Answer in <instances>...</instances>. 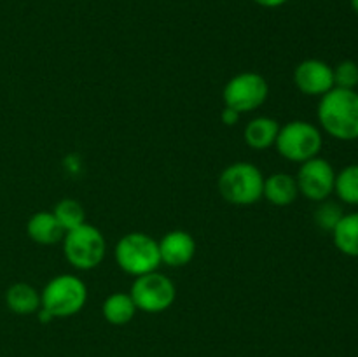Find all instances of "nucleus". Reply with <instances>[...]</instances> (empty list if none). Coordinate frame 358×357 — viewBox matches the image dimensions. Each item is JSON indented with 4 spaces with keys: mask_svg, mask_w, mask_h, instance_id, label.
<instances>
[{
    "mask_svg": "<svg viewBox=\"0 0 358 357\" xmlns=\"http://www.w3.org/2000/svg\"><path fill=\"white\" fill-rule=\"evenodd\" d=\"M136 304L129 293H114L101 304V315L112 326H126L135 318Z\"/></svg>",
    "mask_w": 358,
    "mask_h": 357,
    "instance_id": "dca6fc26",
    "label": "nucleus"
},
{
    "mask_svg": "<svg viewBox=\"0 0 358 357\" xmlns=\"http://www.w3.org/2000/svg\"><path fill=\"white\" fill-rule=\"evenodd\" d=\"M299 196V188L294 175L278 172L264 177V189H262V198L268 200L275 206H289Z\"/></svg>",
    "mask_w": 358,
    "mask_h": 357,
    "instance_id": "f8f14e48",
    "label": "nucleus"
},
{
    "mask_svg": "<svg viewBox=\"0 0 358 357\" xmlns=\"http://www.w3.org/2000/svg\"><path fill=\"white\" fill-rule=\"evenodd\" d=\"M63 254L66 261L77 270H93L103 262L107 254V241L103 233L93 224H80L66 231L63 237Z\"/></svg>",
    "mask_w": 358,
    "mask_h": 357,
    "instance_id": "423d86ee",
    "label": "nucleus"
},
{
    "mask_svg": "<svg viewBox=\"0 0 358 357\" xmlns=\"http://www.w3.org/2000/svg\"><path fill=\"white\" fill-rule=\"evenodd\" d=\"M240 118H241L240 112L233 111V108H229V107H224L222 114H220V119H222V122H226L227 126L236 125V122L240 121Z\"/></svg>",
    "mask_w": 358,
    "mask_h": 357,
    "instance_id": "4be33fe9",
    "label": "nucleus"
},
{
    "mask_svg": "<svg viewBox=\"0 0 358 357\" xmlns=\"http://www.w3.org/2000/svg\"><path fill=\"white\" fill-rule=\"evenodd\" d=\"M299 195L310 202L320 203L331 198L334 192L336 170L325 158H311V160L301 163L299 172L296 175Z\"/></svg>",
    "mask_w": 358,
    "mask_h": 357,
    "instance_id": "1a4fd4ad",
    "label": "nucleus"
},
{
    "mask_svg": "<svg viewBox=\"0 0 358 357\" xmlns=\"http://www.w3.org/2000/svg\"><path fill=\"white\" fill-rule=\"evenodd\" d=\"M27 233L35 244L38 245H52L58 244L65 237V230L59 226L55 214L48 210L35 212L27 223Z\"/></svg>",
    "mask_w": 358,
    "mask_h": 357,
    "instance_id": "4468645a",
    "label": "nucleus"
},
{
    "mask_svg": "<svg viewBox=\"0 0 358 357\" xmlns=\"http://www.w3.org/2000/svg\"><path fill=\"white\" fill-rule=\"evenodd\" d=\"M220 196L234 206H248L262 200L264 174L248 161L231 163L220 172L217 181Z\"/></svg>",
    "mask_w": 358,
    "mask_h": 357,
    "instance_id": "f03ea898",
    "label": "nucleus"
},
{
    "mask_svg": "<svg viewBox=\"0 0 358 357\" xmlns=\"http://www.w3.org/2000/svg\"><path fill=\"white\" fill-rule=\"evenodd\" d=\"M114 259L119 268L128 275H145L159 268V245L150 234L133 231L119 238L114 247Z\"/></svg>",
    "mask_w": 358,
    "mask_h": 357,
    "instance_id": "20e7f679",
    "label": "nucleus"
},
{
    "mask_svg": "<svg viewBox=\"0 0 358 357\" xmlns=\"http://www.w3.org/2000/svg\"><path fill=\"white\" fill-rule=\"evenodd\" d=\"M294 84L306 97H324L334 88L332 66L324 59H304L294 70Z\"/></svg>",
    "mask_w": 358,
    "mask_h": 357,
    "instance_id": "9d476101",
    "label": "nucleus"
},
{
    "mask_svg": "<svg viewBox=\"0 0 358 357\" xmlns=\"http://www.w3.org/2000/svg\"><path fill=\"white\" fill-rule=\"evenodd\" d=\"M350 2H352V7H353V10H355V13L358 14V0H350Z\"/></svg>",
    "mask_w": 358,
    "mask_h": 357,
    "instance_id": "b1692460",
    "label": "nucleus"
},
{
    "mask_svg": "<svg viewBox=\"0 0 358 357\" xmlns=\"http://www.w3.org/2000/svg\"><path fill=\"white\" fill-rule=\"evenodd\" d=\"M254 2H257L259 6L262 7H269V9H273V7L283 6V4H287L289 0H254Z\"/></svg>",
    "mask_w": 358,
    "mask_h": 357,
    "instance_id": "5701e85b",
    "label": "nucleus"
},
{
    "mask_svg": "<svg viewBox=\"0 0 358 357\" xmlns=\"http://www.w3.org/2000/svg\"><path fill=\"white\" fill-rule=\"evenodd\" d=\"M322 132L341 142L358 140V91L332 88L320 97L317 108Z\"/></svg>",
    "mask_w": 358,
    "mask_h": 357,
    "instance_id": "f257e3e1",
    "label": "nucleus"
},
{
    "mask_svg": "<svg viewBox=\"0 0 358 357\" xmlns=\"http://www.w3.org/2000/svg\"><path fill=\"white\" fill-rule=\"evenodd\" d=\"M161 265L170 268H182L187 266L196 255V240L189 231L173 230L168 231L159 241Z\"/></svg>",
    "mask_w": 358,
    "mask_h": 357,
    "instance_id": "9b49d317",
    "label": "nucleus"
},
{
    "mask_svg": "<svg viewBox=\"0 0 358 357\" xmlns=\"http://www.w3.org/2000/svg\"><path fill=\"white\" fill-rule=\"evenodd\" d=\"M6 304L16 315H31L41 308V293L31 284L16 282L6 290Z\"/></svg>",
    "mask_w": 358,
    "mask_h": 357,
    "instance_id": "2eb2a0df",
    "label": "nucleus"
},
{
    "mask_svg": "<svg viewBox=\"0 0 358 357\" xmlns=\"http://www.w3.org/2000/svg\"><path fill=\"white\" fill-rule=\"evenodd\" d=\"M334 74V88L343 90H357L358 86V63L353 59H343L332 66Z\"/></svg>",
    "mask_w": 358,
    "mask_h": 357,
    "instance_id": "412c9836",
    "label": "nucleus"
},
{
    "mask_svg": "<svg viewBox=\"0 0 358 357\" xmlns=\"http://www.w3.org/2000/svg\"><path fill=\"white\" fill-rule=\"evenodd\" d=\"M129 296L136 304V310L145 314H161L175 303L177 287L170 276L156 272L135 276Z\"/></svg>",
    "mask_w": 358,
    "mask_h": 357,
    "instance_id": "6e6552de",
    "label": "nucleus"
},
{
    "mask_svg": "<svg viewBox=\"0 0 358 357\" xmlns=\"http://www.w3.org/2000/svg\"><path fill=\"white\" fill-rule=\"evenodd\" d=\"M334 192L345 205H358V163H352L336 174Z\"/></svg>",
    "mask_w": 358,
    "mask_h": 357,
    "instance_id": "a211bd4d",
    "label": "nucleus"
},
{
    "mask_svg": "<svg viewBox=\"0 0 358 357\" xmlns=\"http://www.w3.org/2000/svg\"><path fill=\"white\" fill-rule=\"evenodd\" d=\"M332 241L341 254L358 258V212H345L332 230Z\"/></svg>",
    "mask_w": 358,
    "mask_h": 357,
    "instance_id": "f3484780",
    "label": "nucleus"
},
{
    "mask_svg": "<svg viewBox=\"0 0 358 357\" xmlns=\"http://www.w3.org/2000/svg\"><path fill=\"white\" fill-rule=\"evenodd\" d=\"M276 150L282 158L292 163H304L311 158L320 156L324 147V135L317 125L303 119H294L280 126L275 142Z\"/></svg>",
    "mask_w": 358,
    "mask_h": 357,
    "instance_id": "39448f33",
    "label": "nucleus"
},
{
    "mask_svg": "<svg viewBox=\"0 0 358 357\" xmlns=\"http://www.w3.org/2000/svg\"><path fill=\"white\" fill-rule=\"evenodd\" d=\"M280 132V122L269 115L250 119L243 130V139L250 149L266 150L275 146Z\"/></svg>",
    "mask_w": 358,
    "mask_h": 357,
    "instance_id": "ddd939ff",
    "label": "nucleus"
},
{
    "mask_svg": "<svg viewBox=\"0 0 358 357\" xmlns=\"http://www.w3.org/2000/svg\"><path fill=\"white\" fill-rule=\"evenodd\" d=\"M269 97V84L257 72H241L231 77L222 91L224 105L240 114L257 111Z\"/></svg>",
    "mask_w": 358,
    "mask_h": 357,
    "instance_id": "0eeeda50",
    "label": "nucleus"
},
{
    "mask_svg": "<svg viewBox=\"0 0 358 357\" xmlns=\"http://www.w3.org/2000/svg\"><path fill=\"white\" fill-rule=\"evenodd\" d=\"M51 212L55 214L56 220H58L59 226L65 230V233L86 223V212H84V206L73 198L59 200Z\"/></svg>",
    "mask_w": 358,
    "mask_h": 357,
    "instance_id": "6ab92c4d",
    "label": "nucleus"
},
{
    "mask_svg": "<svg viewBox=\"0 0 358 357\" xmlns=\"http://www.w3.org/2000/svg\"><path fill=\"white\" fill-rule=\"evenodd\" d=\"M345 216V210H343L341 203L332 202V200H324V202L318 203V206L315 209V223L320 230L329 231L332 233L338 223L341 220V217Z\"/></svg>",
    "mask_w": 358,
    "mask_h": 357,
    "instance_id": "aec40b11",
    "label": "nucleus"
},
{
    "mask_svg": "<svg viewBox=\"0 0 358 357\" xmlns=\"http://www.w3.org/2000/svg\"><path fill=\"white\" fill-rule=\"evenodd\" d=\"M86 301V284L83 279L70 273L52 276L41 290V308L52 318H66L79 314Z\"/></svg>",
    "mask_w": 358,
    "mask_h": 357,
    "instance_id": "7ed1b4c3",
    "label": "nucleus"
}]
</instances>
